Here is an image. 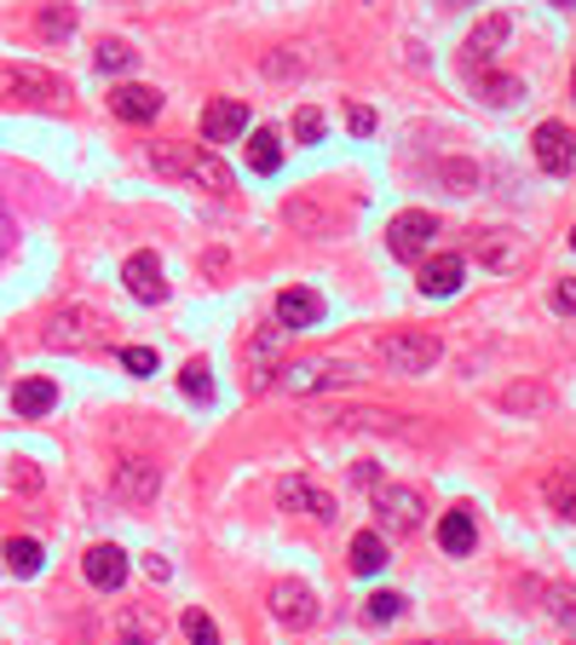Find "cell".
<instances>
[{"label": "cell", "instance_id": "obj_25", "mask_svg": "<svg viewBox=\"0 0 576 645\" xmlns=\"http://www.w3.org/2000/svg\"><path fill=\"white\" fill-rule=\"evenodd\" d=\"M7 571L12 577H41V541L35 536H7Z\"/></svg>", "mask_w": 576, "mask_h": 645}, {"label": "cell", "instance_id": "obj_40", "mask_svg": "<svg viewBox=\"0 0 576 645\" xmlns=\"http://www.w3.org/2000/svg\"><path fill=\"white\" fill-rule=\"evenodd\" d=\"M12 479H18L23 490H35V467H30V461H18V467H12Z\"/></svg>", "mask_w": 576, "mask_h": 645}, {"label": "cell", "instance_id": "obj_13", "mask_svg": "<svg viewBox=\"0 0 576 645\" xmlns=\"http://www.w3.org/2000/svg\"><path fill=\"white\" fill-rule=\"evenodd\" d=\"M0 82H7V93H18V98H64V75L58 69L7 64V69H0Z\"/></svg>", "mask_w": 576, "mask_h": 645}, {"label": "cell", "instance_id": "obj_22", "mask_svg": "<svg viewBox=\"0 0 576 645\" xmlns=\"http://www.w3.org/2000/svg\"><path fill=\"white\" fill-rule=\"evenodd\" d=\"M278 341H283V329L271 323V329L254 334V346H248V369H254V375H248V386H254V393H260V386H271V352H278Z\"/></svg>", "mask_w": 576, "mask_h": 645}, {"label": "cell", "instance_id": "obj_43", "mask_svg": "<svg viewBox=\"0 0 576 645\" xmlns=\"http://www.w3.org/2000/svg\"><path fill=\"white\" fill-rule=\"evenodd\" d=\"M554 7H565V12H570V7H576V0H554Z\"/></svg>", "mask_w": 576, "mask_h": 645}, {"label": "cell", "instance_id": "obj_24", "mask_svg": "<svg viewBox=\"0 0 576 645\" xmlns=\"http://www.w3.org/2000/svg\"><path fill=\"white\" fill-rule=\"evenodd\" d=\"M472 87H479V93H485V105H496V110L524 105V82H519V75H479Z\"/></svg>", "mask_w": 576, "mask_h": 645}, {"label": "cell", "instance_id": "obj_16", "mask_svg": "<svg viewBox=\"0 0 576 645\" xmlns=\"http://www.w3.org/2000/svg\"><path fill=\"white\" fill-rule=\"evenodd\" d=\"M242 133H248V105H237V98H214V105L203 110V139L208 144L242 139Z\"/></svg>", "mask_w": 576, "mask_h": 645}, {"label": "cell", "instance_id": "obj_34", "mask_svg": "<svg viewBox=\"0 0 576 645\" xmlns=\"http://www.w3.org/2000/svg\"><path fill=\"white\" fill-rule=\"evenodd\" d=\"M542 404H547L542 386H508L502 393V409H542Z\"/></svg>", "mask_w": 576, "mask_h": 645}, {"label": "cell", "instance_id": "obj_36", "mask_svg": "<svg viewBox=\"0 0 576 645\" xmlns=\"http://www.w3.org/2000/svg\"><path fill=\"white\" fill-rule=\"evenodd\" d=\"M374 121H381V116H374L369 105H352V110H346V127H352L358 139H369V133H374Z\"/></svg>", "mask_w": 576, "mask_h": 645}, {"label": "cell", "instance_id": "obj_11", "mask_svg": "<svg viewBox=\"0 0 576 645\" xmlns=\"http://www.w3.org/2000/svg\"><path fill=\"white\" fill-rule=\"evenodd\" d=\"M415 282H421V294L449 300V294H461V282H467V260L461 254H433V260L415 271Z\"/></svg>", "mask_w": 576, "mask_h": 645}, {"label": "cell", "instance_id": "obj_14", "mask_svg": "<svg viewBox=\"0 0 576 645\" xmlns=\"http://www.w3.org/2000/svg\"><path fill=\"white\" fill-rule=\"evenodd\" d=\"M278 502H283V507H294V513H306V519H323V525H329L335 513H340V507H335V496H323V490H312L306 479H294V473H289V479H278Z\"/></svg>", "mask_w": 576, "mask_h": 645}, {"label": "cell", "instance_id": "obj_44", "mask_svg": "<svg viewBox=\"0 0 576 645\" xmlns=\"http://www.w3.org/2000/svg\"><path fill=\"white\" fill-rule=\"evenodd\" d=\"M415 645H433V639H415Z\"/></svg>", "mask_w": 576, "mask_h": 645}, {"label": "cell", "instance_id": "obj_31", "mask_svg": "<svg viewBox=\"0 0 576 645\" xmlns=\"http://www.w3.org/2000/svg\"><path fill=\"white\" fill-rule=\"evenodd\" d=\"M294 139H300V144H317V139H323V110H317V105H300V110H294Z\"/></svg>", "mask_w": 576, "mask_h": 645}, {"label": "cell", "instance_id": "obj_46", "mask_svg": "<svg viewBox=\"0 0 576 645\" xmlns=\"http://www.w3.org/2000/svg\"><path fill=\"white\" fill-rule=\"evenodd\" d=\"M570 93H576V75H570Z\"/></svg>", "mask_w": 576, "mask_h": 645}, {"label": "cell", "instance_id": "obj_29", "mask_svg": "<svg viewBox=\"0 0 576 645\" xmlns=\"http://www.w3.org/2000/svg\"><path fill=\"white\" fill-rule=\"evenodd\" d=\"M398 611H404V593H392V588L369 593V605H363V616H369V623H392Z\"/></svg>", "mask_w": 576, "mask_h": 645}, {"label": "cell", "instance_id": "obj_41", "mask_svg": "<svg viewBox=\"0 0 576 645\" xmlns=\"http://www.w3.org/2000/svg\"><path fill=\"white\" fill-rule=\"evenodd\" d=\"M7 243H12V225H7V208H0V254H7Z\"/></svg>", "mask_w": 576, "mask_h": 645}, {"label": "cell", "instance_id": "obj_28", "mask_svg": "<svg viewBox=\"0 0 576 645\" xmlns=\"http://www.w3.org/2000/svg\"><path fill=\"white\" fill-rule=\"evenodd\" d=\"M93 64L105 69V75H121V69H133V46H128V41H98Z\"/></svg>", "mask_w": 576, "mask_h": 645}, {"label": "cell", "instance_id": "obj_26", "mask_svg": "<svg viewBox=\"0 0 576 645\" xmlns=\"http://www.w3.org/2000/svg\"><path fill=\"white\" fill-rule=\"evenodd\" d=\"M180 393H185L191 404H214V375H208V364H203V357L180 369Z\"/></svg>", "mask_w": 576, "mask_h": 645}, {"label": "cell", "instance_id": "obj_21", "mask_svg": "<svg viewBox=\"0 0 576 645\" xmlns=\"http://www.w3.org/2000/svg\"><path fill=\"white\" fill-rule=\"evenodd\" d=\"M116 490H121V496H128V502H150V496H156V467H150V461H121V473H116Z\"/></svg>", "mask_w": 576, "mask_h": 645}, {"label": "cell", "instance_id": "obj_23", "mask_svg": "<svg viewBox=\"0 0 576 645\" xmlns=\"http://www.w3.org/2000/svg\"><path fill=\"white\" fill-rule=\"evenodd\" d=\"M248 168H254V173H278V168H283L278 127H260V133H248Z\"/></svg>", "mask_w": 576, "mask_h": 645}, {"label": "cell", "instance_id": "obj_10", "mask_svg": "<svg viewBox=\"0 0 576 645\" xmlns=\"http://www.w3.org/2000/svg\"><path fill=\"white\" fill-rule=\"evenodd\" d=\"M121 282H128V294L144 300V305H162L167 300V282H162V260L150 248L128 254V266H121Z\"/></svg>", "mask_w": 576, "mask_h": 645}, {"label": "cell", "instance_id": "obj_1", "mask_svg": "<svg viewBox=\"0 0 576 645\" xmlns=\"http://www.w3.org/2000/svg\"><path fill=\"white\" fill-rule=\"evenodd\" d=\"M150 168L167 179H196L203 191L225 196L231 191V168H225L208 144H180V139H150Z\"/></svg>", "mask_w": 576, "mask_h": 645}, {"label": "cell", "instance_id": "obj_35", "mask_svg": "<svg viewBox=\"0 0 576 645\" xmlns=\"http://www.w3.org/2000/svg\"><path fill=\"white\" fill-rule=\"evenodd\" d=\"M438 173L449 179V185H444V191H472V179H479V168H472V162H444Z\"/></svg>", "mask_w": 576, "mask_h": 645}, {"label": "cell", "instance_id": "obj_12", "mask_svg": "<svg viewBox=\"0 0 576 645\" xmlns=\"http://www.w3.org/2000/svg\"><path fill=\"white\" fill-rule=\"evenodd\" d=\"M81 571H87V582H93L98 593H116L121 582H128V553H121L116 541H98V548H87Z\"/></svg>", "mask_w": 576, "mask_h": 645}, {"label": "cell", "instance_id": "obj_32", "mask_svg": "<svg viewBox=\"0 0 576 645\" xmlns=\"http://www.w3.org/2000/svg\"><path fill=\"white\" fill-rule=\"evenodd\" d=\"M185 634H191V645H225L208 611H185Z\"/></svg>", "mask_w": 576, "mask_h": 645}, {"label": "cell", "instance_id": "obj_27", "mask_svg": "<svg viewBox=\"0 0 576 645\" xmlns=\"http://www.w3.org/2000/svg\"><path fill=\"white\" fill-rule=\"evenodd\" d=\"M547 507L576 525V473H554V479H547Z\"/></svg>", "mask_w": 576, "mask_h": 645}, {"label": "cell", "instance_id": "obj_2", "mask_svg": "<svg viewBox=\"0 0 576 645\" xmlns=\"http://www.w3.org/2000/svg\"><path fill=\"white\" fill-rule=\"evenodd\" d=\"M438 334H427V329H398V334H387L381 346H374V357H381V369H392V375H427L433 364H438Z\"/></svg>", "mask_w": 576, "mask_h": 645}, {"label": "cell", "instance_id": "obj_30", "mask_svg": "<svg viewBox=\"0 0 576 645\" xmlns=\"http://www.w3.org/2000/svg\"><path fill=\"white\" fill-rule=\"evenodd\" d=\"M69 30H75V12L69 7H46L41 12V35L46 41H69Z\"/></svg>", "mask_w": 576, "mask_h": 645}, {"label": "cell", "instance_id": "obj_5", "mask_svg": "<svg viewBox=\"0 0 576 645\" xmlns=\"http://www.w3.org/2000/svg\"><path fill=\"white\" fill-rule=\"evenodd\" d=\"M369 369L363 364H346V357H335V364H323V357H306V364H294L283 375V393H329V386H358Z\"/></svg>", "mask_w": 576, "mask_h": 645}, {"label": "cell", "instance_id": "obj_19", "mask_svg": "<svg viewBox=\"0 0 576 645\" xmlns=\"http://www.w3.org/2000/svg\"><path fill=\"white\" fill-rule=\"evenodd\" d=\"M278 323L283 329H312V323H323V300L312 289H283L278 294Z\"/></svg>", "mask_w": 576, "mask_h": 645}, {"label": "cell", "instance_id": "obj_3", "mask_svg": "<svg viewBox=\"0 0 576 645\" xmlns=\"http://www.w3.org/2000/svg\"><path fill=\"white\" fill-rule=\"evenodd\" d=\"M41 341L53 352H87V346L105 341V318H98L93 305H58V312L46 318Z\"/></svg>", "mask_w": 576, "mask_h": 645}, {"label": "cell", "instance_id": "obj_33", "mask_svg": "<svg viewBox=\"0 0 576 645\" xmlns=\"http://www.w3.org/2000/svg\"><path fill=\"white\" fill-rule=\"evenodd\" d=\"M116 357H121V369L139 375V380H144V375H156V352H150V346H121Z\"/></svg>", "mask_w": 576, "mask_h": 645}, {"label": "cell", "instance_id": "obj_18", "mask_svg": "<svg viewBox=\"0 0 576 645\" xmlns=\"http://www.w3.org/2000/svg\"><path fill=\"white\" fill-rule=\"evenodd\" d=\"M53 404H58V386L53 380H18L12 386V409H18V416L23 421H41V416H53Z\"/></svg>", "mask_w": 576, "mask_h": 645}, {"label": "cell", "instance_id": "obj_6", "mask_svg": "<svg viewBox=\"0 0 576 645\" xmlns=\"http://www.w3.org/2000/svg\"><path fill=\"white\" fill-rule=\"evenodd\" d=\"M374 519H381V536H415L421 519H427V507L410 484H381V496H374Z\"/></svg>", "mask_w": 576, "mask_h": 645}, {"label": "cell", "instance_id": "obj_8", "mask_svg": "<svg viewBox=\"0 0 576 645\" xmlns=\"http://www.w3.org/2000/svg\"><path fill=\"white\" fill-rule=\"evenodd\" d=\"M265 605H271V616H278L283 628H312V623H317V593H312L306 582H300V577L271 582Z\"/></svg>", "mask_w": 576, "mask_h": 645}, {"label": "cell", "instance_id": "obj_45", "mask_svg": "<svg viewBox=\"0 0 576 645\" xmlns=\"http://www.w3.org/2000/svg\"><path fill=\"white\" fill-rule=\"evenodd\" d=\"M570 248H576V230H570Z\"/></svg>", "mask_w": 576, "mask_h": 645}, {"label": "cell", "instance_id": "obj_20", "mask_svg": "<svg viewBox=\"0 0 576 645\" xmlns=\"http://www.w3.org/2000/svg\"><path fill=\"white\" fill-rule=\"evenodd\" d=\"M387 559H392V553H387V536H381V530H358V536H352V571H358V577H381Z\"/></svg>", "mask_w": 576, "mask_h": 645}, {"label": "cell", "instance_id": "obj_37", "mask_svg": "<svg viewBox=\"0 0 576 645\" xmlns=\"http://www.w3.org/2000/svg\"><path fill=\"white\" fill-rule=\"evenodd\" d=\"M547 611L565 616V623L576 628V593H570V588H554V600H547Z\"/></svg>", "mask_w": 576, "mask_h": 645}, {"label": "cell", "instance_id": "obj_9", "mask_svg": "<svg viewBox=\"0 0 576 645\" xmlns=\"http://www.w3.org/2000/svg\"><path fill=\"white\" fill-rule=\"evenodd\" d=\"M531 144H536V162H542V173L565 179V173L576 168V133H570L565 121H542L536 133H531Z\"/></svg>", "mask_w": 576, "mask_h": 645}, {"label": "cell", "instance_id": "obj_4", "mask_svg": "<svg viewBox=\"0 0 576 645\" xmlns=\"http://www.w3.org/2000/svg\"><path fill=\"white\" fill-rule=\"evenodd\" d=\"M508 35H513L508 12H490V18H479V23H472V35L461 41V75H467V82H479V75L490 69V58L508 46Z\"/></svg>", "mask_w": 576, "mask_h": 645}, {"label": "cell", "instance_id": "obj_15", "mask_svg": "<svg viewBox=\"0 0 576 645\" xmlns=\"http://www.w3.org/2000/svg\"><path fill=\"white\" fill-rule=\"evenodd\" d=\"M110 110L121 116V121H156L162 116V93L156 87H144V82H121L116 93H110Z\"/></svg>", "mask_w": 576, "mask_h": 645}, {"label": "cell", "instance_id": "obj_38", "mask_svg": "<svg viewBox=\"0 0 576 645\" xmlns=\"http://www.w3.org/2000/svg\"><path fill=\"white\" fill-rule=\"evenodd\" d=\"M554 305H559L565 318H576V277H559L554 282Z\"/></svg>", "mask_w": 576, "mask_h": 645}, {"label": "cell", "instance_id": "obj_42", "mask_svg": "<svg viewBox=\"0 0 576 645\" xmlns=\"http://www.w3.org/2000/svg\"><path fill=\"white\" fill-rule=\"evenodd\" d=\"M121 645H150V634H144V639H133V634H128V639H121Z\"/></svg>", "mask_w": 576, "mask_h": 645}, {"label": "cell", "instance_id": "obj_17", "mask_svg": "<svg viewBox=\"0 0 576 645\" xmlns=\"http://www.w3.org/2000/svg\"><path fill=\"white\" fill-rule=\"evenodd\" d=\"M438 548H444V553H456V559L479 548V525H472V513H467V507H449L444 519H438Z\"/></svg>", "mask_w": 576, "mask_h": 645}, {"label": "cell", "instance_id": "obj_39", "mask_svg": "<svg viewBox=\"0 0 576 645\" xmlns=\"http://www.w3.org/2000/svg\"><path fill=\"white\" fill-rule=\"evenodd\" d=\"M352 479H358L363 490H369V484H374V490H381V467H374V461H369V467H352Z\"/></svg>", "mask_w": 576, "mask_h": 645}, {"label": "cell", "instance_id": "obj_7", "mask_svg": "<svg viewBox=\"0 0 576 645\" xmlns=\"http://www.w3.org/2000/svg\"><path fill=\"white\" fill-rule=\"evenodd\" d=\"M433 237H438V214H427V208H404V214L387 225V248H392L404 266H415L421 254L433 248Z\"/></svg>", "mask_w": 576, "mask_h": 645}]
</instances>
